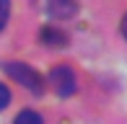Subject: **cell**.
Returning <instances> with one entry per match:
<instances>
[{"mask_svg":"<svg viewBox=\"0 0 127 124\" xmlns=\"http://www.w3.org/2000/svg\"><path fill=\"white\" fill-rule=\"evenodd\" d=\"M5 72H8L16 83H21L26 91H31L34 96H39V93L44 91L42 75H39L34 67H29L26 62H16V60H13V62H5Z\"/></svg>","mask_w":127,"mask_h":124,"instance_id":"obj_1","label":"cell"},{"mask_svg":"<svg viewBox=\"0 0 127 124\" xmlns=\"http://www.w3.org/2000/svg\"><path fill=\"white\" fill-rule=\"evenodd\" d=\"M47 80H49L52 91H55L57 96H62V98H67V96H73L78 91V78H75V72H73L67 65L52 67V72H49Z\"/></svg>","mask_w":127,"mask_h":124,"instance_id":"obj_2","label":"cell"},{"mask_svg":"<svg viewBox=\"0 0 127 124\" xmlns=\"http://www.w3.org/2000/svg\"><path fill=\"white\" fill-rule=\"evenodd\" d=\"M39 5H42V10L49 16V18H70V16H75L78 5L75 0H39Z\"/></svg>","mask_w":127,"mask_h":124,"instance_id":"obj_3","label":"cell"},{"mask_svg":"<svg viewBox=\"0 0 127 124\" xmlns=\"http://www.w3.org/2000/svg\"><path fill=\"white\" fill-rule=\"evenodd\" d=\"M39 39H42L47 47H65V44H67L65 31H60L57 26H44V29L39 31Z\"/></svg>","mask_w":127,"mask_h":124,"instance_id":"obj_4","label":"cell"},{"mask_svg":"<svg viewBox=\"0 0 127 124\" xmlns=\"http://www.w3.org/2000/svg\"><path fill=\"white\" fill-rule=\"evenodd\" d=\"M13 124H44V119L36 114V111H31V109H24L18 116L13 119Z\"/></svg>","mask_w":127,"mask_h":124,"instance_id":"obj_5","label":"cell"},{"mask_svg":"<svg viewBox=\"0 0 127 124\" xmlns=\"http://www.w3.org/2000/svg\"><path fill=\"white\" fill-rule=\"evenodd\" d=\"M8 18H10V0H0V31L5 29Z\"/></svg>","mask_w":127,"mask_h":124,"instance_id":"obj_6","label":"cell"},{"mask_svg":"<svg viewBox=\"0 0 127 124\" xmlns=\"http://www.w3.org/2000/svg\"><path fill=\"white\" fill-rule=\"evenodd\" d=\"M8 103H10V91H8V85L0 83V111H3Z\"/></svg>","mask_w":127,"mask_h":124,"instance_id":"obj_7","label":"cell"},{"mask_svg":"<svg viewBox=\"0 0 127 124\" xmlns=\"http://www.w3.org/2000/svg\"><path fill=\"white\" fill-rule=\"evenodd\" d=\"M122 36L127 39V13H125V18H122Z\"/></svg>","mask_w":127,"mask_h":124,"instance_id":"obj_8","label":"cell"}]
</instances>
